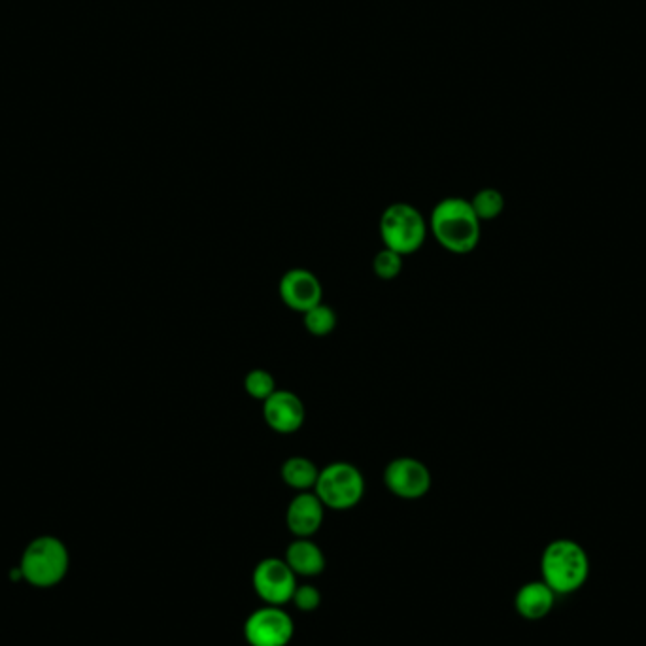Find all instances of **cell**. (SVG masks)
<instances>
[{
	"label": "cell",
	"instance_id": "6da1fadb",
	"mask_svg": "<svg viewBox=\"0 0 646 646\" xmlns=\"http://www.w3.org/2000/svg\"><path fill=\"white\" fill-rule=\"evenodd\" d=\"M427 223L429 233L450 254L475 252L482 237V221L478 220L471 201L463 197H446L439 201Z\"/></svg>",
	"mask_w": 646,
	"mask_h": 646
},
{
	"label": "cell",
	"instance_id": "7a4b0ae2",
	"mask_svg": "<svg viewBox=\"0 0 646 646\" xmlns=\"http://www.w3.org/2000/svg\"><path fill=\"white\" fill-rule=\"evenodd\" d=\"M541 571L556 594H571L588 580L590 560L580 544L560 539L544 548Z\"/></svg>",
	"mask_w": 646,
	"mask_h": 646
},
{
	"label": "cell",
	"instance_id": "3957f363",
	"mask_svg": "<svg viewBox=\"0 0 646 646\" xmlns=\"http://www.w3.org/2000/svg\"><path fill=\"white\" fill-rule=\"evenodd\" d=\"M384 248L403 257L416 254L429 235V223L424 214L408 203H393L382 212L378 223Z\"/></svg>",
	"mask_w": 646,
	"mask_h": 646
},
{
	"label": "cell",
	"instance_id": "277c9868",
	"mask_svg": "<svg viewBox=\"0 0 646 646\" xmlns=\"http://www.w3.org/2000/svg\"><path fill=\"white\" fill-rule=\"evenodd\" d=\"M314 493L320 497L325 509H354L363 499L365 478L354 463L335 461L320 471Z\"/></svg>",
	"mask_w": 646,
	"mask_h": 646
},
{
	"label": "cell",
	"instance_id": "5b68a950",
	"mask_svg": "<svg viewBox=\"0 0 646 646\" xmlns=\"http://www.w3.org/2000/svg\"><path fill=\"white\" fill-rule=\"evenodd\" d=\"M67 571V548L55 537H40L23 552L21 575L34 586H53L65 578Z\"/></svg>",
	"mask_w": 646,
	"mask_h": 646
},
{
	"label": "cell",
	"instance_id": "8992f818",
	"mask_svg": "<svg viewBox=\"0 0 646 646\" xmlns=\"http://www.w3.org/2000/svg\"><path fill=\"white\" fill-rule=\"evenodd\" d=\"M384 484L395 497L422 499L431 490V471L420 459L401 456L391 459L384 469Z\"/></svg>",
	"mask_w": 646,
	"mask_h": 646
},
{
	"label": "cell",
	"instance_id": "52a82bcc",
	"mask_svg": "<svg viewBox=\"0 0 646 646\" xmlns=\"http://www.w3.org/2000/svg\"><path fill=\"white\" fill-rule=\"evenodd\" d=\"M293 631L288 612L274 605L252 612L244 624V637L250 646H288Z\"/></svg>",
	"mask_w": 646,
	"mask_h": 646
},
{
	"label": "cell",
	"instance_id": "ba28073f",
	"mask_svg": "<svg viewBox=\"0 0 646 646\" xmlns=\"http://www.w3.org/2000/svg\"><path fill=\"white\" fill-rule=\"evenodd\" d=\"M255 594L259 595L267 605L282 607L293 599L297 590V578L291 571L286 560L267 558L259 561L254 569Z\"/></svg>",
	"mask_w": 646,
	"mask_h": 646
},
{
	"label": "cell",
	"instance_id": "9c48e42d",
	"mask_svg": "<svg viewBox=\"0 0 646 646\" xmlns=\"http://www.w3.org/2000/svg\"><path fill=\"white\" fill-rule=\"evenodd\" d=\"M278 293L282 303L289 310L305 314L312 306L320 305L323 301V286L320 278L308 269H289L284 272L278 284Z\"/></svg>",
	"mask_w": 646,
	"mask_h": 646
},
{
	"label": "cell",
	"instance_id": "30bf717a",
	"mask_svg": "<svg viewBox=\"0 0 646 646\" xmlns=\"http://www.w3.org/2000/svg\"><path fill=\"white\" fill-rule=\"evenodd\" d=\"M263 418L274 433L293 435L305 424V403L293 391L276 390L263 401Z\"/></svg>",
	"mask_w": 646,
	"mask_h": 646
},
{
	"label": "cell",
	"instance_id": "8fae6325",
	"mask_svg": "<svg viewBox=\"0 0 646 646\" xmlns=\"http://www.w3.org/2000/svg\"><path fill=\"white\" fill-rule=\"evenodd\" d=\"M325 518V507L314 492H299L289 501L286 524L297 539H310L320 531Z\"/></svg>",
	"mask_w": 646,
	"mask_h": 646
},
{
	"label": "cell",
	"instance_id": "7c38bea8",
	"mask_svg": "<svg viewBox=\"0 0 646 646\" xmlns=\"http://www.w3.org/2000/svg\"><path fill=\"white\" fill-rule=\"evenodd\" d=\"M556 592L541 580L527 582L516 594V611L527 620H541L554 607Z\"/></svg>",
	"mask_w": 646,
	"mask_h": 646
},
{
	"label": "cell",
	"instance_id": "4fadbf2b",
	"mask_svg": "<svg viewBox=\"0 0 646 646\" xmlns=\"http://www.w3.org/2000/svg\"><path fill=\"white\" fill-rule=\"evenodd\" d=\"M286 563L295 575L318 577L325 569V556L322 548L310 539H297L286 550Z\"/></svg>",
	"mask_w": 646,
	"mask_h": 646
},
{
	"label": "cell",
	"instance_id": "5bb4252c",
	"mask_svg": "<svg viewBox=\"0 0 646 646\" xmlns=\"http://www.w3.org/2000/svg\"><path fill=\"white\" fill-rule=\"evenodd\" d=\"M318 475H320V469L316 467V463L305 456H291L282 463V469H280L284 484L297 492L314 490Z\"/></svg>",
	"mask_w": 646,
	"mask_h": 646
},
{
	"label": "cell",
	"instance_id": "9a60e30c",
	"mask_svg": "<svg viewBox=\"0 0 646 646\" xmlns=\"http://www.w3.org/2000/svg\"><path fill=\"white\" fill-rule=\"evenodd\" d=\"M303 323H305V329L314 335V337H327L335 331L337 323H339V318H337V312L325 303H320V305L312 306L310 310H306L303 314Z\"/></svg>",
	"mask_w": 646,
	"mask_h": 646
},
{
	"label": "cell",
	"instance_id": "2e32d148",
	"mask_svg": "<svg viewBox=\"0 0 646 646\" xmlns=\"http://www.w3.org/2000/svg\"><path fill=\"white\" fill-rule=\"evenodd\" d=\"M471 206L480 221H492L499 218L505 210V197L492 187L480 189L471 199Z\"/></svg>",
	"mask_w": 646,
	"mask_h": 646
},
{
	"label": "cell",
	"instance_id": "e0dca14e",
	"mask_svg": "<svg viewBox=\"0 0 646 646\" xmlns=\"http://www.w3.org/2000/svg\"><path fill=\"white\" fill-rule=\"evenodd\" d=\"M244 390L255 399V401H267L276 388V380L269 371L265 369H252L244 378Z\"/></svg>",
	"mask_w": 646,
	"mask_h": 646
},
{
	"label": "cell",
	"instance_id": "ac0fdd59",
	"mask_svg": "<svg viewBox=\"0 0 646 646\" xmlns=\"http://www.w3.org/2000/svg\"><path fill=\"white\" fill-rule=\"evenodd\" d=\"M403 255L393 252L390 248L380 250L378 254L374 255L373 271L380 280H395L401 272H403Z\"/></svg>",
	"mask_w": 646,
	"mask_h": 646
},
{
	"label": "cell",
	"instance_id": "d6986e66",
	"mask_svg": "<svg viewBox=\"0 0 646 646\" xmlns=\"http://www.w3.org/2000/svg\"><path fill=\"white\" fill-rule=\"evenodd\" d=\"M291 601L295 603V607L299 611L312 612L320 607L322 595H320V592L314 586L305 584V586H297V590H295Z\"/></svg>",
	"mask_w": 646,
	"mask_h": 646
}]
</instances>
